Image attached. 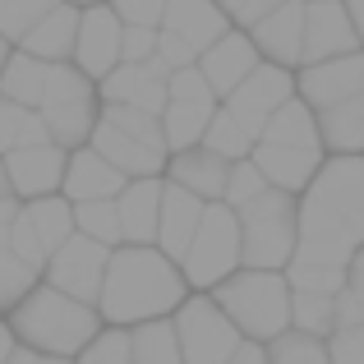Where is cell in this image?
I'll return each mask as SVG.
<instances>
[{
  "label": "cell",
  "mask_w": 364,
  "mask_h": 364,
  "mask_svg": "<svg viewBox=\"0 0 364 364\" xmlns=\"http://www.w3.org/2000/svg\"><path fill=\"white\" fill-rule=\"evenodd\" d=\"M295 254L346 267L364 245V152H328L295 203Z\"/></svg>",
  "instance_id": "cell-1"
},
{
  "label": "cell",
  "mask_w": 364,
  "mask_h": 364,
  "mask_svg": "<svg viewBox=\"0 0 364 364\" xmlns=\"http://www.w3.org/2000/svg\"><path fill=\"white\" fill-rule=\"evenodd\" d=\"M185 272L176 258H166L157 245H116L107 258V277H102L97 314L116 328L148 318H166L185 304Z\"/></svg>",
  "instance_id": "cell-2"
},
{
  "label": "cell",
  "mask_w": 364,
  "mask_h": 364,
  "mask_svg": "<svg viewBox=\"0 0 364 364\" xmlns=\"http://www.w3.org/2000/svg\"><path fill=\"white\" fill-rule=\"evenodd\" d=\"M9 332H14V341H23L37 355H65L70 360L102 332V314H97V304H83L74 295L55 291V286L37 282L9 309Z\"/></svg>",
  "instance_id": "cell-3"
},
{
  "label": "cell",
  "mask_w": 364,
  "mask_h": 364,
  "mask_svg": "<svg viewBox=\"0 0 364 364\" xmlns=\"http://www.w3.org/2000/svg\"><path fill=\"white\" fill-rule=\"evenodd\" d=\"M213 300L249 341H272L277 332L291 328V282H286V272L235 267L226 282L213 286Z\"/></svg>",
  "instance_id": "cell-4"
},
{
  "label": "cell",
  "mask_w": 364,
  "mask_h": 364,
  "mask_svg": "<svg viewBox=\"0 0 364 364\" xmlns=\"http://www.w3.org/2000/svg\"><path fill=\"white\" fill-rule=\"evenodd\" d=\"M295 203H300V194L263 189L245 208H235V217H240V267L282 272L291 263L295 240H300V231H295Z\"/></svg>",
  "instance_id": "cell-5"
},
{
  "label": "cell",
  "mask_w": 364,
  "mask_h": 364,
  "mask_svg": "<svg viewBox=\"0 0 364 364\" xmlns=\"http://www.w3.org/2000/svg\"><path fill=\"white\" fill-rule=\"evenodd\" d=\"M37 116H42L51 143H60L65 152L83 148L92 139V124L102 116L97 79H88L74 60H55L51 74H46V92L37 102Z\"/></svg>",
  "instance_id": "cell-6"
},
{
  "label": "cell",
  "mask_w": 364,
  "mask_h": 364,
  "mask_svg": "<svg viewBox=\"0 0 364 364\" xmlns=\"http://www.w3.org/2000/svg\"><path fill=\"white\" fill-rule=\"evenodd\" d=\"M240 267V217H235L231 203H203V217H198V231L189 240L185 258H180V272H185L189 286L198 291H213L217 282Z\"/></svg>",
  "instance_id": "cell-7"
},
{
  "label": "cell",
  "mask_w": 364,
  "mask_h": 364,
  "mask_svg": "<svg viewBox=\"0 0 364 364\" xmlns=\"http://www.w3.org/2000/svg\"><path fill=\"white\" fill-rule=\"evenodd\" d=\"M217 107H222V102H217L213 88H208V79H203L198 65L176 70L166 79V107H161V134H166V148L180 152V148L203 143L208 120H213Z\"/></svg>",
  "instance_id": "cell-8"
},
{
  "label": "cell",
  "mask_w": 364,
  "mask_h": 364,
  "mask_svg": "<svg viewBox=\"0 0 364 364\" xmlns=\"http://www.w3.org/2000/svg\"><path fill=\"white\" fill-rule=\"evenodd\" d=\"M176 337H180V355L185 364H226L235 355V346H240V332H235V323L226 318L222 309H217L213 295H194L176 309Z\"/></svg>",
  "instance_id": "cell-9"
},
{
  "label": "cell",
  "mask_w": 364,
  "mask_h": 364,
  "mask_svg": "<svg viewBox=\"0 0 364 364\" xmlns=\"http://www.w3.org/2000/svg\"><path fill=\"white\" fill-rule=\"evenodd\" d=\"M107 258H111L107 245H97V240H88V235L74 231L70 240L46 258L42 277H46V286H55V291L74 295V300H83V304H97L102 277H107Z\"/></svg>",
  "instance_id": "cell-10"
},
{
  "label": "cell",
  "mask_w": 364,
  "mask_h": 364,
  "mask_svg": "<svg viewBox=\"0 0 364 364\" xmlns=\"http://www.w3.org/2000/svg\"><path fill=\"white\" fill-rule=\"evenodd\" d=\"M286 97H295V70H282V65L258 60L254 74H249L240 88H235L231 97H222V107L258 139V129H263L267 116H272V111L282 107Z\"/></svg>",
  "instance_id": "cell-11"
},
{
  "label": "cell",
  "mask_w": 364,
  "mask_h": 364,
  "mask_svg": "<svg viewBox=\"0 0 364 364\" xmlns=\"http://www.w3.org/2000/svg\"><path fill=\"white\" fill-rule=\"evenodd\" d=\"M65 161L70 152L60 143H23V148H9L5 152V176H9V194L18 203L28 198H46V194H60V180H65Z\"/></svg>",
  "instance_id": "cell-12"
},
{
  "label": "cell",
  "mask_w": 364,
  "mask_h": 364,
  "mask_svg": "<svg viewBox=\"0 0 364 364\" xmlns=\"http://www.w3.org/2000/svg\"><path fill=\"white\" fill-rule=\"evenodd\" d=\"M166 79L171 70L152 55V60H120L111 74L97 79V97L102 107H143V111H157L166 107Z\"/></svg>",
  "instance_id": "cell-13"
},
{
  "label": "cell",
  "mask_w": 364,
  "mask_h": 364,
  "mask_svg": "<svg viewBox=\"0 0 364 364\" xmlns=\"http://www.w3.org/2000/svg\"><path fill=\"white\" fill-rule=\"evenodd\" d=\"M364 92V46L360 51H346V55H332V60H318V65H300L295 70V97L309 102L314 111L323 107H337V102Z\"/></svg>",
  "instance_id": "cell-14"
},
{
  "label": "cell",
  "mask_w": 364,
  "mask_h": 364,
  "mask_svg": "<svg viewBox=\"0 0 364 364\" xmlns=\"http://www.w3.org/2000/svg\"><path fill=\"white\" fill-rule=\"evenodd\" d=\"M120 37L124 23L116 18L111 5H88L79 9V33H74V55L70 60L79 65L88 79H102L120 65Z\"/></svg>",
  "instance_id": "cell-15"
},
{
  "label": "cell",
  "mask_w": 364,
  "mask_h": 364,
  "mask_svg": "<svg viewBox=\"0 0 364 364\" xmlns=\"http://www.w3.org/2000/svg\"><path fill=\"white\" fill-rule=\"evenodd\" d=\"M360 51V37L350 28V14L341 0H304V46L300 65H318L332 55Z\"/></svg>",
  "instance_id": "cell-16"
},
{
  "label": "cell",
  "mask_w": 364,
  "mask_h": 364,
  "mask_svg": "<svg viewBox=\"0 0 364 364\" xmlns=\"http://www.w3.org/2000/svg\"><path fill=\"white\" fill-rule=\"evenodd\" d=\"M249 42L258 46L267 65L282 70H300V46H304V0H282L277 9H267L254 28H245Z\"/></svg>",
  "instance_id": "cell-17"
},
{
  "label": "cell",
  "mask_w": 364,
  "mask_h": 364,
  "mask_svg": "<svg viewBox=\"0 0 364 364\" xmlns=\"http://www.w3.org/2000/svg\"><path fill=\"white\" fill-rule=\"evenodd\" d=\"M258 60H263V55H258V46L249 42L245 28H231V33H222L208 51H198V70H203L208 88L217 92V102L231 97L249 74H254Z\"/></svg>",
  "instance_id": "cell-18"
},
{
  "label": "cell",
  "mask_w": 364,
  "mask_h": 364,
  "mask_svg": "<svg viewBox=\"0 0 364 364\" xmlns=\"http://www.w3.org/2000/svg\"><path fill=\"white\" fill-rule=\"evenodd\" d=\"M88 148H97L102 157L111 161V166L120 171L124 180H143V176H161L166 171V157L171 152H157V148H148L143 139H134V134H124L120 124H111V120H102L92 124V139H88Z\"/></svg>",
  "instance_id": "cell-19"
},
{
  "label": "cell",
  "mask_w": 364,
  "mask_h": 364,
  "mask_svg": "<svg viewBox=\"0 0 364 364\" xmlns=\"http://www.w3.org/2000/svg\"><path fill=\"white\" fill-rule=\"evenodd\" d=\"M161 176L171 180V185L189 189L194 198H203V203H217V198L226 194V176H231V161L217 157L213 148H203V143H194V148H180L166 157V171Z\"/></svg>",
  "instance_id": "cell-20"
},
{
  "label": "cell",
  "mask_w": 364,
  "mask_h": 364,
  "mask_svg": "<svg viewBox=\"0 0 364 364\" xmlns=\"http://www.w3.org/2000/svg\"><path fill=\"white\" fill-rule=\"evenodd\" d=\"M129 180L102 157L97 148H70V161H65V180H60V194L70 203H92V198H116Z\"/></svg>",
  "instance_id": "cell-21"
},
{
  "label": "cell",
  "mask_w": 364,
  "mask_h": 364,
  "mask_svg": "<svg viewBox=\"0 0 364 364\" xmlns=\"http://www.w3.org/2000/svg\"><path fill=\"white\" fill-rule=\"evenodd\" d=\"M249 157H254V166L263 171V180L272 189L300 194V189L314 180V171L323 166L328 152H323V148H291V143H254Z\"/></svg>",
  "instance_id": "cell-22"
},
{
  "label": "cell",
  "mask_w": 364,
  "mask_h": 364,
  "mask_svg": "<svg viewBox=\"0 0 364 364\" xmlns=\"http://www.w3.org/2000/svg\"><path fill=\"white\" fill-rule=\"evenodd\" d=\"M161 176H143L116 194V213H120V235L124 245H157V213H161Z\"/></svg>",
  "instance_id": "cell-23"
},
{
  "label": "cell",
  "mask_w": 364,
  "mask_h": 364,
  "mask_svg": "<svg viewBox=\"0 0 364 364\" xmlns=\"http://www.w3.org/2000/svg\"><path fill=\"white\" fill-rule=\"evenodd\" d=\"M198 217H203V198H194L189 189H180V185L166 180V185H161V213H157V249L161 254L180 263L189 240H194V231H198Z\"/></svg>",
  "instance_id": "cell-24"
},
{
  "label": "cell",
  "mask_w": 364,
  "mask_h": 364,
  "mask_svg": "<svg viewBox=\"0 0 364 364\" xmlns=\"http://www.w3.org/2000/svg\"><path fill=\"white\" fill-rule=\"evenodd\" d=\"M74 33H79V5H65L60 0V5L46 9L14 46L28 51V55H37V60H46V65H55V60H70L74 55Z\"/></svg>",
  "instance_id": "cell-25"
},
{
  "label": "cell",
  "mask_w": 364,
  "mask_h": 364,
  "mask_svg": "<svg viewBox=\"0 0 364 364\" xmlns=\"http://www.w3.org/2000/svg\"><path fill=\"white\" fill-rule=\"evenodd\" d=\"M161 28L180 33L194 51H208L222 33H231V18L217 0H166V18Z\"/></svg>",
  "instance_id": "cell-26"
},
{
  "label": "cell",
  "mask_w": 364,
  "mask_h": 364,
  "mask_svg": "<svg viewBox=\"0 0 364 364\" xmlns=\"http://www.w3.org/2000/svg\"><path fill=\"white\" fill-rule=\"evenodd\" d=\"M254 143H291V148H323L318 139V116H314L309 102L300 97H286L282 107L267 116V124L258 129Z\"/></svg>",
  "instance_id": "cell-27"
},
{
  "label": "cell",
  "mask_w": 364,
  "mask_h": 364,
  "mask_svg": "<svg viewBox=\"0 0 364 364\" xmlns=\"http://www.w3.org/2000/svg\"><path fill=\"white\" fill-rule=\"evenodd\" d=\"M314 116H318L323 152H364V92L314 111Z\"/></svg>",
  "instance_id": "cell-28"
},
{
  "label": "cell",
  "mask_w": 364,
  "mask_h": 364,
  "mask_svg": "<svg viewBox=\"0 0 364 364\" xmlns=\"http://www.w3.org/2000/svg\"><path fill=\"white\" fill-rule=\"evenodd\" d=\"M46 74H51V65L14 46L9 60H5V70H0V97H9V102H18V107L37 111V102H42V92H46Z\"/></svg>",
  "instance_id": "cell-29"
},
{
  "label": "cell",
  "mask_w": 364,
  "mask_h": 364,
  "mask_svg": "<svg viewBox=\"0 0 364 364\" xmlns=\"http://www.w3.org/2000/svg\"><path fill=\"white\" fill-rule=\"evenodd\" d=\"M23 217H28V226H33V235L42 240L46 258H51L55 249H60V245L74 235V203H70L65 194L28 198V203H23Z\"/></svg>",
  "instance_id": "cell-30"
},
{
  "label": "cell",
  "mask_w": 364,
  "mask_h": 364,
  "mask_svg": "<svg viewBox=\"0 0 364 364\" xmlns=\"http://www.w3.org/2000/svg\"><path fill=\"white\" fill-rule=\"evenodd\" d=\"M129 355H134V364H185V355H180V337H176V323H171V318L134 323V332H129Z\"/></svg>",
  "instance_id": "cell-31"
},
{
  "label": "cell",
  "mask_w": 364,
  "mask_h": 364,
  "mask_svg": "<svg viewBox=\"0 0 364 364\" xmlns=\"http://www.w3.org/2000/svg\"><path fill=\"white\" fill-rule=\"evenodd\" d=\"M267 364H332L328 360V337L286 328L267 341Z\"/></svg>",
  "instance_id": "cell-32"
},
{
  "label": "cell",
  "mask_w": 364,
  "mask_h": 364,
  "mask_svg": "<svg viewBox=\"0 0 364 364\" xmlns=\"http://www.w3.org/2000/svg\"><path fill=\"white\" fill-rule=\"evenodd\" d=\"M74 231L88 235V240H97V245H107V249L124 245L116 198H92V203H74Z\"/></svg>",
  "instance_id": "cell-33"
},
{
  "label": "cell",
  "mask_w": 364,
  "mask_h": 364,
  "mask_svg": "<svg viewBox=\"0 0 364 364\" xmlns=\"http://www.w3.org/2000/svg\"><path fill=\"white\" fill-rule=\"evenodd\" d=\"M51 134H46V124L37 111L18 107V102L0 97V157H5L9 148H23V143H46Z\"/></svg>",
  "instance_id": "cell-34"
},
{
  "label": "cell",
  "mask_w": 364,
  "mask_h": 364,
  "mask_svg": "<svg viewBox=\"0 0 364 364\" xmlns=\"http://www.w3.org/2000/svg\"><path fill=\"white\" fill-rule=\"evenodd\" d=\"M291 328L328 337L337 328V295H318V291H291Z\"/></svg>",
  "instance_id": "cell-35"
},
{
  "label": "cell",
  "mask_w": 364,
  "mask_h": 364,
  "mask_svg": "<svg viewBox=\"0 0 364 364\" xmlns=\"http://www.w3.org/2000/svg\"><path fill=\"white\" fill-rule=\"evenodd\" d=\"M203 148H213L217 157H226V161H240V157H249V148H254V134H249L226 107H217V111H213V120H208Z\"/></svg>",
  "instance_id": "cell-36"
},
{
  "label": "cell",
  "mask_w": 364,
  "mask_h": 364,
  "mask_svg": "<svg viewBox=\"0 0 364 364\" xmlns=\"http://www.w3.org/2000/svg\"><path fill=\"white\" fill-rule=\"evenodd\" d=\"M282 272H286V282H291V291H318V295H337L341 286L350 282L346 267L309 263V258H291V263H286Z\"/></svg>",
  "instance_id": "cell-37"
},
{
  "label": "cell",
  "mask_w": 364,
  "mask_h": 364,
  "mask_svg": "<svg viewBox=\"0 0 364 364\" xmlns=\"http://www.w3.org/2000/svg\"><path fill=\"white\" fill-rule=\"evenodd\" d=\"M102 120L120 124L124 134L143 139L148 148H157V152H171V148H166V134H161V116H157V111H143V107H102Z\"/></svg>",
  "instance_id": "cell-38"
},
{
  "label": "cell",
  "mask_w": 364,
  "mask_h": 364,
  "mask_svg": "<svg viewBox=\"0 0 364 364\" xmlns=\"http://www.w3.org/2000/svg\"><path fill=\"white\" fill-rule=\"evenodd\" d=\"M37 277H42V272H37V267H28L9 245L0 249V309H14V304L37 286Z\"/></svg>",
  "instance_id": "cell-39"
},
{
  "label": "cell",
  "mask_w": 364,
  "mask_h": 364,
  "mask_svg": "<svg viewBox=\"0 0 364 364\" xmlns=\"http://www.w3.org/2000/svg\"><path fill=\"white\" fill-rule=\"evenodd\" d=\"M55 5H60V0H0V37L18 42V37Z\"/></svg>",
  "instance_id": "cell-40"
},
{
  "label": "cell",
  "mask_w": 364,
  "mask_h": 364,
  "mask_svg": "<svg viewBox=\"0 0 364 364\" xmlns=\"http://www.w3.org/2000/svg\"><path fill=\"white\" fill-rule=\"evenodd\" d=\"M263 189H272V185H267L263 171L254 166V157H240V161H231V176H226V194H222V203L245 208L249 198H258Z\"/></svg>",
  "instance_id": "cell-41"
},
{
  "label": "cell",
  "mask_w": 364,
  "mask_h": 364,
  "mask_svg": "<svg viewBox=\"0 0 364 364\" xmlns=\"http://www.w3.org/2000/svg\"><path fill=\"white\" fill-rule=\"evenodd\" d=\"M79 355H83L79 364H134V355H129V332H124V328L97 332V337H92Z\"/></svg>",
  "instance_id": "cell-42"
},
{
  "label": "cell",
  "mask_w": 364,
  "mask_h": 364,
  "mask_svg": "<svg viewBox=\"0 0 364 364\" xmlns=\"http://www.w3.org/2000/svg\"><path fill=\"white\" fill-rule=\"evenodd\" d=\"M107 5L124 28H161L166 18V0H107Z\"/></svg>",
  "instance_id": "cell-43"
},
{
  "label": "cell",
  "mask_w": 364,
  "mask_h": 364,
  "mask_svg": "<svg viewBox=\"0 0 364 364\" xmlns=\"http://www.w3.org/2000/svg\"><path fill=\"white\" fill-rule=\"evenodd\" d=\"M328 360L332 364H364V323L360 328H332L328 332Z\"/></svg>",
  "instance_id": "cell-44"
},
{
  "label": "cell",
  "mask_w": 364,
  "mask_h": 364,
  "mask_svg": "<svg viewBox=\"0 0 364 364\" xmlns=\"http://www.w3.org/2000/svg\"><path fill=\"white\" fill-rule=\"evenodd\" d=\"M152 55H157V60L166 65L171 74L185 70V65H198V51H194V46H189L180 33H171V28H157V51H152Z\"/></svg>",
  "instance_id": "cell-45"
},
{
  "label": "cell",
  "mask_w": 364,
  "mask_h": 364,
  "mask_svg": "<svg viewBox=\"0 0 364 364\" xmlns=\"http://www.w3.org/2000/svg\"><path fill=\"white\" fill-rule=\"evenodd\" d=\"M9 249H14V254L23 258L28 267H37V272L46 267V249H42V240L33 235V226H28L23 208H18V217H14V231H9Z\"/></svg>",
  "instance_id": "cell-46"
},
{
  "label": "cell",
  "mask_w": 364,
  "mask_h": 364,
  "mask_svg": "<svg viewBox=\"0 0 364 364\" xmlns=\"http://www.w3.org/2000/svg\"><path fill=\"white\" fill-rule=\"evenodd\" d=\"M217 5L226 9V18H231V28H254L258 18L267 14V9H277L282 0H217Z\"/></svg>",
  "instance_id": "cell-47"
},
{
  "label": "cell",
  "mask_w": 364,
  "mask_h": 364,
  "mask_svg": "<svg viewBox=\"0 0 364 364\" xmlns=\"http://www.w3.org/2000/svg\"><path fill=\"white\" fill-rule=\"evenodd\" d=\"M152 51H157V28H124L120 60H152Z\"/></svg>",
  "instance_id": "cell-48"
},
{
  "label": "cell",
  "mask_w": 364,
  "mask_h": 364,
  "mask_svg": "<svg viewBox=\"0 0 364 364\" xmlns=\"http://www.w3.org/2000/svg\"><path fill=\"white\" fill-rule=\"evenodd\" d=\"M360 323H364V291L346 282L337 291V328H360Z\"/></svg>",
  "instance_id": "cell-49"
},
{
  "label": "cell",
  "mask_w": 364,
  "mask_h": 364,
  "mask_svg": "<svg viewBox=\"0 0 364 364\" xmlns=\"http://www.w3.org/2000/svg\"><path fill=\"white\" fill-rule=\"evenodd\" d=\"M18 208H23V203H18L14 194H5V198H0V249L9 245V231H14V217H18Z\"/></svg>",
  "instance_id": "cell-50"
},
{
  "label": "cell",
  "mask_w": 364,
  "mask_h": 364,
  "mask_svg": "<svg viewBox=\"0 0 364 364\" xmlns=\"http://www.w3.org/2000/svg\"><path fill=\"white\" fill-rule=\"evenodd\" d=\"M226 364H267V350L258 346V341H240V346H235V355L226 360Z\"/></svg>",
  "instance_id": "cell-51"
},
{
  "label": "cell",
  "mask_w": 364,
  "mask_h": 364,
  "mask_svg": "<svg viewBox=\"0 0 364 364\" xmlns=\"http://www.w3.org/2000/svg\"><path fill=\"white\" fill-rule=\"evenodd\" d=\"M341 5H346L350 28H355V37H360V46H364V0H341Z\"/></svg>",
  "instance_id": "cell-52"
},
{
  "label": "cell",
  "mask_w": 364,
  "mask_h": 364,
  "mask_svg": "<svg viewBox=\"0 0 364 364\" xmlns=\"http://www.w3.org/2000/svg\"><path fill=\"white\" fill-rule=\"evenodd\" d=\"M346 277H350V286H360L364 291V245L350 254V263H346Z\"/></svg>",
  "instance_id": "cell-53"
},
{
  "label": "cell",
  "mask_w": 364,
  "mask_h": 364,
  "mask_svg": "<svg viewBox=\"0 0 364 364\" xmlns=\"http://www.w3.org/2000/svg\"><path fill=\"white\" fill-rule=\"evenodd\" d=\"M14 355V332H9V323H0V364Z\"/></svg>",
  "instance_id": "cell-54"
},
{
  "label": "cell",
  "mask_w": 364,
  "mask_h": 364,
  "mask_svg": "<svg viewBox=\"0 0 364 364\" xmlns=\"http://www.w3.org/2000/svg\"><path fill=\"white\" fill-rule=\"evenodd\" d=\"M5 364H37V350H28V346H14V355H9Z\"/></svg>",
  "instance_id": "cell-55"
},
{
  "label": "cell",
  "mask_w": 364,
  "mask_h": 364,
  "mask_svg": "<svg viewBox=\"0 0 364 364\" xmlns=\"http://www.w3.org/2000/svg\"><path fill=\"white\" fill-rule=\"evenodd\" d=\"M9 51H14V42H9V37H0V70H5V60H9Z\"/></svg>",
  "instance_id": "cell-56"
},
{
  "label": "cell",
  "mask_w": 364,
  "mask_h": 364,
  "mask_svg": "<svg viewBox=\"0 0 364 364\" xmlns=\"http://www.w3.org/2000/svg\"><path fill=\"white\" fill-rule=\"evenodd\" d=\"M9 194V176H5V157H0V198Z\"/></svg>",
  "instance_id": "cell-57"
},
{
  "label": "cell",
  "mask_w": 364,
  "mask_h": 364,
  "mask_svg": "<svg viewBox=\"0 0 364 364\" xmlns=\"http://www.w3.org/2000/svg\"><path fill=\"white\" fill-rule=\"evenodd\" d=\"M37 364H70L65 355H37Z\"/></svg>",
  "instance_id": "cell-58"
},
{
  "label": "cell",
  "mask_w": 364,
  "mask_h": 364,
  "mask_svg": "<svg viewBox=\"0 0 364 364\" xmlns=\"http://www.w3.org/2000/svg\"><path fill=\"white\" fill-rule=\"evenodd\" d=\"M65 5H79V9H88V5H107V0H65Z\"/></svg>",
  "instance_id": "cell-59"
}]
</instances>
